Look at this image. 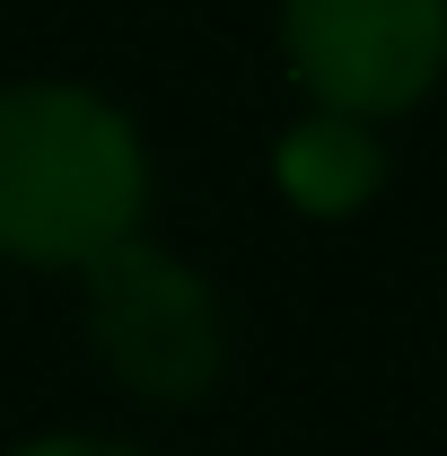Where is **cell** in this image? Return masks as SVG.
<instances>
[{
	"mask_svg": "<svg viewBox=\"0 0 447 456\" xmlns=\"http://www.w3.org/2000/svg\"><path fill=\"white\" fill-rule=\"evenodd\" d=\"M158 228V150L97 79H0V273L79 281L123 237Z\"/></svg>",
	"mask_w": 447,
	"mask_h": 456,
	"instance_id": "6da1fadb",
	"label": "cell"
},
{
	"mask_svg": "<svg viewBox=\"0 0 447 456\" xmlns=\"http://www.w3.org/2000/svg\"><path fill=\"white\" fill-rule=\"evenodd\" d=\"M79 351L132 412H202L237 369V316L202 255H184L167 228L123 237L79 281Z\"/></svg>",
	"mask_w": 447,
	"mask_h": 456,
	"instance_id": "7a4b0ae2",
	"label": "cell"
},
{
	"mask_svg": "<svg viewBox=\"0 0 447 456\" xmlns=\"http://www.w3.org/2000/svg\"><path fill=\"white\" fill-rule=\"evenodd\" d=\"M272 53L298 106L394 132L447 88V0H272Z\"/></svg>",
	"mask_w": 447,
	"mask_h": 456,
	"instance_id": "3957f363",
	"label": "cell"
},
{
	"mask_svg": "<svg viewBox=\"0 0 447 456\" xmlns=\"http://www.w3.org/2000/svg\"><path fill=\"white\" fill-rule=\"evenodd\" d=\"M264 184L298 228H360L394 184V132L369 114L289 106L264 141Z\"/></svg>",
	"mask_w": 447,
	"mask_h": 456,
	"instance_id": "277c9868",
	"label": "cell"
},
{
	"mask_svg": "<svg viewBox=\"0 0 447 456\" xmlns=\"http://www.w3.org/2000/svg\"><path fill=\"white\" fill-rule=\"evenodd\" d=\"M0 456H167V448H150L141 430H106V421H53V430L9 439Z\"/></svg>",
	"mask_w": 447,
	"mask_h": 456,
	"instance_id": "5b68a950",
	"label": "cell"
}]
</instances>
